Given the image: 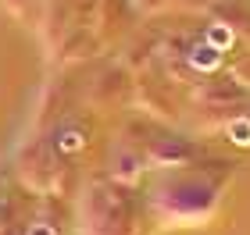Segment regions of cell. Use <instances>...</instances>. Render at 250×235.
Here are the masks:
<instances>
[{"mask_svg":"<svg viewBox=\"0 0 250 235\" xmlns=\"http://www.w3.org/2000/svg\"><path fill=\"white\" fill-rule=\"evenodd\" d=\"M32 235H50V232H43V228H40V232H32Z\"/></svg>","mask_w":250,"mask_h":235,"instance_id":"obj_1","label":"cell"}]
</instances>
